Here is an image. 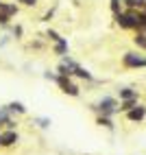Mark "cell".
<instances>
[{
	"instance_id": "6da1fadb",
	"label": "cell",
	"mask_w": 146,
	"mask_h": 155,
	"mask_svg": "<svg viewBox=\"0 0 146 155\" xmlns=\"http://www.w3.org/2000/svg\"><path fill=\"white\" fill-rule=\"evenodd\" d=\"M122 64L127 68H146V57H142L138 53H127L122 57Z\"/></svg>"
},
{
	"instance_id": "7a4b0ae2",
	"label": "cell",
	"mask_w": 146,
	"mask_h": 155,
	"mask_svg": "<svg viewBox=\"0 0 146 155\" xmlns=\"http://www.w3.org/2000/svg\"><path fill=\"white\" fill-rule=\"evenodd\" d=\"M55 81H57V83L61 85V90H63L66 94H70V96H79V87H76V85L70 81V77H63V74H59Z\"/></svg>"
},
{
	"instance_id": "3957f363",
	"label": "cell",
	"mask_w": 146,
	"mask_h": 155,
	"mask_svg": "<svg viewBox=\"0 0 146 155\" xmlns=\"http://www.w3.org/2000/svg\"><path fill=\"white\" fill-rule=\"evenodd\" d=\"M98 109L105 111V114H113V111H116V103H113V98H105V101H100Z\"/></svg>"
},
{
	"instance_id": "277c9868",
	"label": "cell",
	"mask_w": 146,
	"mask_h": 155,
	"mask_svg": "<svg viewBox=\"0 0 146 155\" xmlns=\"http://www.w3.org/2000/svg\"><path fill=\"white\" fill-rule=\"evenodd\" d=\"M127 116H129V120H142V118L146 116V107H142V105H140L138 109H133V107H131Z\"/></svg>"
},
{
	"instance_id": "5b68a950",
	"label": "cell",
	"mask_w": 146,
	"mask_h": 155,
	"mask_svg": "<svg viewBox=\"0 0 146 155\" xmlns=\"http://www.w3.org/2000/svg\"><path fill=\"white\" fill-rule=\"evenodd\" d=\"M18 142V133L15 131H7L2 133V147H11V144Z\"/></svg>"
},
{
	"instance_id": "8992f818",
	"label": "cell",
	"mask_w": 146,
	"mask_h": 155,
	"mask_svg": "<svg viewBox=\"0 0 146 155\" xmlns=\"http://www.w3.org/2000/svg\"><path fill=\"white\" fill-rule=\"evenodd\" d=\"M55 44H57V46H55V50H57V55H66V53H68V42H66L63 37H61L59 42H55Z\"/></svg>"
},
{
	"instance_id": "52a82bcc",
	"label": "cell",
	"mask_w": 146,
	"mask_h": 155,
	"mask_svg": "<svg viewBox=\"0 0 146 155\" xmlns=\"http://www.w3.org/2000/svg\"><path fill=\"white\" fill-rule=\"evenodd\" d=\"M120 98H138V92H133L131 87L120 90Z\"/></svg>"
},
{
	"instance_id": "ba28073f",
	"label": "cell",
	"mask_w": 146,
	"mask_h": 155,
	"mask_svg": "<svg viewBox=\"0 0 146 155\" xmlns=\"http://www.w3.org/2000/svg\"><path fill=\"white\" fill-rule=\"evenodd\" d=\"M9 111H18V114H24L26 109H24V105H20V103H11V105L7 107Z\"/></svg>"
},
{
	"instance_id": "9c48e42d",
	"label": "cell",
	"mask_w": 146,
	"mask_h": 155,
	"mask_svg": "<svg viewBox=\"0 0 146 155\" xmlns=\"http://www.w3.org/2000/svg\"><path fill=\"white\" fill-rule=\"evenodd\" d=\"M135 44H138L140 48H144V50H146V35H144V33H140L138 37H135Z\"/></svg>"
},
{
	"instance_id": "30bf717a",
	"label": "cell",
	"mask_w": 146,
	"mask_h": 155,
	"mask_svg": "<svg viewBox=\"0 0 146 155\" xmlns=\"http://www.w3.org/2000/svg\"><path fill=\"white\" fill-rule=\"evenodd\" d=\"M18 2H22V5H26V7H35L37 0H18Z\"/></svg>"
},
{
	"instance_id": "8fae6325",
	"label": "cell",
	"mask_w": 146,
	"mask_h": 155,
	"mask_svg": "<svg viewBox=\"0 0 146 155\" xmlns=\"http://www.w3.org/2000/svg\"><path fill=\"white\" fill-rule=\"evenodd\" d=\"M48 37L53 39V42H59V39H61V37H59V35L55 33V31H48Z\"/></svg>"
},
{
	"instance_id": "7c38bea8",
	"label": "cell",
	"mask_w": 146,
	"mask_h": 155,
	"mask_svg": "<svg viewBox=\"0 0 146 155\" xmlns=\"http://www.w3.org/2000/svg\"><path fill=\"white\" fill-rule=\"evenodd\" d=\"M98 125H105V127H113L109 118H100V120H98Z\"/></svg>"
},
{
	"instance_id": "4fadbf2b",
	"label": "cell",
	"mask_w": 146,
	"mask_h": 155,
	"mask_svg": "<svg viewBox=\"0 0 146 155\" xmlns=\"http://www.w3.org/2000/svg\"><path fill=\"white\" fill-rule=\"evenodd\" d=\"M111 9H113V11L118 13V0H111Z\"/></svg>"
},
{
	"instance_id": "5bb4252c",
	"label": "cell",
	"mask_w": 146,
	"mask_h": 155,
	"mask_svg": "<svg viewBox=\"0 0 146 155\" xmlns=\"http://www.w3.org/2000/svg\"><path fill=\"white\" fill-rule=\"evenodd\" d=\"M7 22H9V18H5L2 13H0V24H7Z\"/></svg>"
},
{
	"instance_id": "9a60e30c",
	"label": "cell",
	"mask_w": 146,
	"mask_h": 155,
	"mask_svg": "<svg viewBox=\"0 0 146 155\" xmlns=\"http://www.w3.org/2000/svg\"><path fill=\"white\" fill-rule=\"evenodd\" d=\"M0 147H2V133H0Z\"/></svg>"
}]
</instances>
